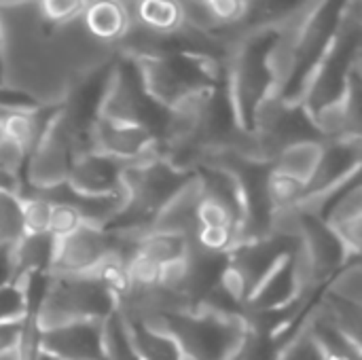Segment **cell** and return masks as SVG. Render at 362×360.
I'll use <instances>...</instances> for the list:
<instances>
[{
    "instance_id": "cell-16",
    "label": "cell",
    "mask_w": 362,
    "mask_h": 360,
    "mask_svg": "<svg viewBox=\"0 0 362 360\" xmlns=\"http://www.w3.org/2000/svg\"><path fill=\"white\" fill-rule=\"evenodd\" d=\"M49 214H51V199L38 193L23 195L21 191V221H23V236L25 233H49Z\"/></svg>"
},
{
    "instance_id": "cell-23",
    "label": "cell",
    "mask_w": 362,
    "mask_h": 360,
    "mask_svg": "<svg viewBox=\"0 0 362 360\" xmlns=\"http://www.w3.org/2000/svg\"><path fill=\"white\" fill-rule=\"evenodd\" d=\"M0 360H21V359H19L17 348H13V350H8V352H2V354H0Z\"/></svg>"
},
{
    "instance_id": "cell-17",
    "label": "cell",
    "mask_w": 362,
    "mask_h": 360,
    "mask_svg": "<svg viewBox=\"0 0 362 360\" xmlns=\"http://www.w3.org/2000/svg\"><path fill=\"white\" fill-rule=\"evenodd\" d=\"M214 30H233L248 15V0H206L204 2Z\"/></svg>"
},
{
    "instance_id": "cell-22",
    "label": "cell",
    "mask_w": 362,
    "mask_h": 360,
    "mask_svg": "<svg viewBox=\"0 0 362 360\" xmlns=\"http://www.w3.org/2000/svg\"><path fill=\"white\" fill-rule=\"evenodd\" d=\"M0 189H13V191H21V185H19V178H17V174H11V172H6L4 168H0Z\"/></svg>"
},
{
    "instance_id": "cell-1",
    "label": "cell",
    "mask_w": 362,
    "mask_h": 360,
    "mask_svg": "<svg viewBox=\"0 0 362 360\" xmlns=\"http://www.w3.org/2000/svg\"><path fill=\"white\" fill-rule=\"evenodd\" d=\"M117 312V295L93 274H51L32 312L38 331L76 320H102Z\"/></svg>"
},
{
    "instance_id": "cell-21",
    "label": "cell",
    "mask_w": 362,
    "mask_h": 360,
    "mask_svg": "<svg viewBox=\"0 0 362 360\" xmlns=\"http://www.w3.org/2000/svg\"><path fill=\"white\" fill-rule=\"evenodd\" d=\"M25 320H28V314L25 316H19V318H11V320H2L0 323V354L2 352H8L13 348L19 346V339H21V333H23V327H25Z\"/></svg>"
},
{
    "instance_id": "cell-19",
    "label": "cell",
    "mask_w": 362,
    "mask_h": 360,
    "mask_svg": "<svg viewBox=\"0 0 362 360\" xmlns=\"http://www.w3.org/2000/svg\"><path fill=\"white\" fill-rule=\"evenodd\" d=\"M42 17L51 23H68L72 19H78L85 0H36Z\"/></svg>"
},
{
    "instance_id": "cell-10",
    "label": "cell",
    "mask_w": 362,
    "mask_h": 360,
    "mask_svg": "<svg viewBox=\"0 0 362 360\" xmlns=\"http://www.w3.org/2000/svg\"><path fill=\"white\" fill-rule=\"evenodd\" d=\"M308 191V185L303 180H299L297 176L282 172L278 168H272L265 174L263 180V199L267 204V208L272 206H288V204H297Z\"/></svg>"
},
{
    "instance_id": "cell-9",
    "label": "cell",
    "mask_w": 362,
    "mask_h": 360,
    "mask_svg": "<svg viewBox=\"0 0 362 360\" xmlns=\"http://www.w3.org/2000/svg\"><path fill=\"white\" fill-rule=\"evenodd\" d=\"M191 238L174 231H159V229H146L138 242H136V252L153 259L155 263H165L170 259H176L187 252Z\"/></svg>"
},
{
    "instance_id": "cell-8",
    "label": "cell",
    "mask_w": 362,
    "mask_h": 360,
    "mask_svg": "<svg viewBox=\"0 0 362 360\" xmlns=\"http://www.w3.org/2000/svg\"><path fill=\"white\" fill-rule=\"evenodd\" d=\"M301 64L303 62L297 42L288 34H276L274 42L261 55V68L267 76V83L280 89H286L291 85Z\"/></svg>"
},
{
    "instance_id": "cell-12",
    "label": "cell",
    "mask_w": 362,
    "mask_h": 360,
    "mask_svg": "<svg viewBox=\"0 0 362 360\" xmlns=\"http://www.w3.org/2000/svg\"><path fill=\"white\" fill-rule=\"evenodd\" d=\"M21 236V191L0 189V244H13Z\"/></svg>"
},
{
    "instance_id": "cell-6",
    "label": "cell",
    "mask_w": 362,
    "mask_h": 360,
    "mask_svg": "<svg viewBox=\"0 0 362 360\" xmlns=\"http://www.w3.org/2000/svg\"><path fill=\"white\" fill-rule=\"evenodd\" d=\"M129 15L132 23L172 38L187 25V15H185V2L182 0H123Z\"/></svg>"
},
{
    "instance_id": "cell-4",
    "label": "cell",
    "mask_w": 362,
    "mask_h": 360,
    "mask_svg": "<svg viewBox=\"0 0 362 360\" xmlns=\"http://www.w3.org/2000/svg\"><path fill=\"white\" fill-rule=\"evenodd\" d=\"M144 98L146 95L140 89V83L134 81L132 72L123 68V64H117L110 68L106 85L100 93V100L95 106V119L110 121V123L151 125L146 117V104H142Z\"/></svg>"
},
{
    "instance_id": "cell-13",
    "label": "cell",
    "mask_w": 362,
    "mask_h": 360,
    "mask_svg": "<svg viewBox=\"0 0 362 360\" xmlns=\"http://www.w3.org/2000/svg\"><path fill=\"white\" fill-rule=\"evenodd\" d=\"M34 274H17L13 282L0 286V323L28 314V286Z\"/></svg>"
},
{
    "instance_id": "cell-7",
    "label": "cell",
    "mask_w": 362,
    "mask_h": 360,
    "mask_svg": "<svg viewBox=\"0 0 362 360\" xmlns=\"http://www.w3.org/2000/svg\"><path fill=\"white\" fill-rule=\"evenodd\" d=\"M325 146H327V140H318V138H310V136L291 140L278 151L272 168L288 172V174L297 176L299 180H303L305 185H310V180L314 178V174L320 166V159L325 155Z\"/></svg>"
},
{
    "instance_id": "cell-3",
    "label": "cell",
    "mask_w": 362,
    "mask_h": 360,
    "mask_svg": "<svg viewBox=\"0 0 362 360\" xmlns=\"http://www.w3.org/2000/svg\"><path fill=\"white\" fill-rule=\"evenodd\" d=\"M104 320H76L38 331V350L57 360H104Z\"/></svg>"
},
{
    "instance_id": "cell-25",
    "label": "cell",
    "mask_w": 362,
    "mask_h": 360,
    "mask_svg": "<svg viewBox=\"0 0 362 360\" xmlns=\"http://www.w3.org/2000/svg\"><path fill=\"white\" fill-rule=\"evenodd\" d=\"M17 2H21V0H0V8L2 6H11V4H17Z\"/></svg>"
},
{
    "instance_id": "cell-15",
    "label": "cell",
    "mask_w": 362,
    "mask_h": 360,
    "mask_svg": "<svg viewBox=\"0 0 362 360\" xmlns=\"http://www.w3.org/2000/svg\"><path fill=\"white\" fill-rule=\"evenodd\" d=\"M331 282L327 284V293L352 303L361 306V293H362V269L358 263V257L352 263H344L339 267L337 274H333L329 278Z\"/></svg>"
},
{
    "instance_id": "cell-11",
    "label": "cell",
    "mask_w": 362,
    "mask_h": 360,
    "mask_svg": "<svg viewBox=\"0 0 362 360\" xmlns=\"http://www.w3.org/2000/svg\"><path fill=\"white\" fill-rule=\"evenodd\" d=\"M104 360H142L117 312L104 320Z\"/></svg>"
},
{
    "instance_id": "cell-5",
    "label": "cell",
    "mask_w": 362,
    "mask_h": 360,
    "mask_svg": "<svg viewBox=\"0 0 362 360\" xmlns=\"http://www.w3.org/2000/svg\"><path fill=\"white\" fill-rule=\"evenodd\" d=\"M81 23L91 38L117 49L132 28V15L123 0H85Z\"/></svg>"
},
{
    "instance_id": "cell-20",
    "label": "cell",
    "mask_w": 362,
    "mask_h": 360,
    "mask_svg": "<svg viewBox=\"0 0 362 360\" xmlns=\"http://www.w3.org/2000/svg\"><path fill=\"white\" fill-rule=\"evenodd\" d=\"M278 360H327L308 331L299 333L286 350H280Z\"/></svg>"
},
{
    "instance_id": "cell-14",
    "label": "cell",
    "mask_w": 362,
    "mask_h": 360,
    "mask_svg": "<svg viewBox=\"0 0 362 360\" xmlns=\"http://www.w3.org/2000/svg\"><path fill=\"white\" fill-rule=\"evenodd\" d=\"M85 223V214L78 208V204L72 199L70 191L62 199L51 202V214H49V233L53 238H64L72 233L78 225Z\"/></svg>"
},
{
    "instance_id": "cell-2",
    "label": "cell",
    "mask_w": 362,
    "mask_h": 360,
    "mask_svg": "<svg viewBox=\"0 0 362 360\" xmlns=\"http://www.w3.org/2000/svg\"><path fill=\"white\" fill-rule=\"evenodd\" d=\"M115 240L106 227L85 221L72 233L55 238L49 274H87L112 248Z\"/></svg>"
},
{
    "instance_id": "cell-24",
    "label": "cell",
    "mask_w": 362,
    "mask_h": 360,
    "mask_svg": "<svg viewBox=\"0 0 362 360\" xmlns=\"http://www.w3.org/2000/svg\"><path fill=\"white\" fill-rule=\"evenodd\" d=\"M34 360H57L55 356H51V354H47V352H42V350H38L36 352V359Z\"/></svg>"
},
{
    "instance_id": "cell-18",
    "label": "cell",
    "mask_w": 362,
    "mask_h": 360,
    "mask_svg": "<svg viewBox=\"0 0 362 360\" xmlns=\"http://www.w3.org/2000/svg\"><path fill=\"white\" fill-rule=\"evenodd\" d=\"M191 240L199 248L221 255H227L235 244L233 227H225V225H197Z\"/></svg>"
}]
</instances>
